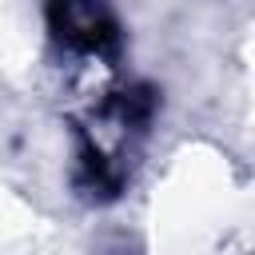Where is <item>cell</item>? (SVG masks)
Here are the masks:
<instances>
[{
    "label": "cell",
    "mask_w": 255,
    "mask_h": 255,
    "mask_svg": "<svg viewBox=\"0 0 255 255\" xmlns=\"http://www.w3.org/2000/svg\"><path fill=\"white\" fill-rule=\"evenodd\" d=\"M52 12H56L60 40L72 44V48L100 52L112 40V20H108V12H104L100 0H56Z\"/></svg>",
    "instance_id": "6da1fadb"
}]
</instances>
